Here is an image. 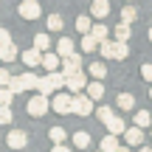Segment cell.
Masks as SVG:
<instances>
[{
    "label": "cell",
    "instance_id": "cell-1",
    "mask_svg": "<svg viewBox=\"0 0 152 152\" xmlns=\"http://www.w3.org/2000/svg\"><path fill=\"white\" fill-rule=\"evenodd\" d=\"M93 110H96V102H93V99L87 96L85 90L73 93V115H79V118H87V115H93Z\"/></svg>",
    "mask_w": 152,
    "mask_h": 152
},
{
    "label": "cell",
    "instance_id": "cell-2",
    "mask_svg": "<svg viewBox=\"0 0 152 152\" xmlns=\"http://www.w3.org/2000/svg\"><path fill=\"white\" fill-rule=\"evenodd\" d=\"M51 110L54 113H59V115H68V113H73V93L71 90H59V93H54V99H51Z\"/></svg>",
    "mask_w": 152,
    "mask_h": 152
},
{
    "label": "cell",
    "instance_id": "cell-3",
    "mask_svg": "<svg viewBox=\"0 0 152 152\" xmlns=\"http://www.w3.org/2000/svg\"><path fill=\"white\" fill-rule=\"evenodd\" d=\"M48 110H51L48 96L37 93V96H31V99H28V115H31V118H42V115L48 113Z\"/></svg>",
    "mask_w": 152,
    "mask_h": 152
},
{
    "label": "cell",
    "instance_id": "cell-4",
    "mask_svg": "<svg viewBox=\"0 0 152 152\" xmlns=\"http://www.w3.org/2000/svg\"><path fill=\"white\" fill-rule=\"evenodd\" d=\"M85 85H87V76H85V71H73V73H68V76H65V87H68L71 93L85 90Z\"/></svg>",
    "mask_w": 152,
    "mask_h": 152
},
{
    "label": "cell",
    "instance_id": "cell-5",
    "mask_svg": "<svg viewBox=\"0 0 152 152\" xmlns=\"http://www.w3.org/2000/svg\"><path fill=\"white\" fill-rule=\"evenodd\" d=\"M6 147L9 149H26L28 147V135L23 130H11L9 135H6Z\"/></svg>",
    "mask_w": 152,
    "mask_h": 152
},
{
    "label": "cell",
    "instance_id": "cell-6",
    "mask_svg": "<svg viewBox=\"0 0 152 152\" xmlns=\"http://www.w3.org/2000/svg\"><path fill=\"white\" fill-rule=\"evenodd\" d=\"M59 65H62V73H73V71H82V54H68V56H62L59 59Z\"/></svg>",
    "mask_w": 152,
    "mask_h": 152
},
{
    "label": "cell",
    "instance_id": "cell-7",
    "mask_svg": "<svg viewBox=\"0 0 152 152\" xmlns=\"http://www.w3.org/2000/svg\"><path fill=\"white\" fill-rule=\"evenodd\" d=\"M121 135H124V141H127V147H141L144 144V130L141 127H124V132H121Z\"/></svg>",
    "mask_w": 152,
    "mask_h": 152
},
{
    "label": "cell",
    "instance_id": "cell-8",
    "mask_svg": "<svg viewBox=\"0 0 152 152\" xmlns=\"http://www.w3.org/2000/svg\"><path fill=\"white\" fill-rule=\"evenodd\" d=\"M39 11H42V9H39L37 0H23V3H20V17H23V20H37Z\"/></svg>",
    "mask_w": 152,
    "mask_h": 152
},
{
    "label": "cell",
    "instance_id": "cell-9",
    "mask_svg": "<svg viewBox=\"0 0 152 152\" xmlns=\"http://www.w3.org/2000/svg\"><path fill=\"white\" fill-rule=\"evenodd\" d=\"M110 14V0H93L90 3V17L93 20H104Z\"/></svg>",
    "mask_w": 152,
    "mask_h": 152
},
{
    "label": "cell",
    "instance_id": "cell-10",
    "mask_svg": "<svg viewBox=\"0 0 152 152\" xmlns=\"http://www.w3.org/2000/svg\"><path fill=\"white\" fill-rule=\"evenodd\" d=\"M85 93L93 99V102H102V99H104V85H102V79H96V82H90V85H85Z\"/></svg>",
    "mask_w": 152,
    "mask_h": 152
},
{
    "label": "cell",
    "instance_id": "cell-11",
    "mask_svg": "<svg viewBox=\"0 0 152 152\" xmlns=\"http://www.w3.org/2000/svg\"><path fill=\"white\" fill-rule=\"evenodd\" d=\"M127 56H130L127 39H113V59H127Z\"/></svg>",
    "mask_w": 152,
    "mask_h": 152
},
{
    "label": "cell",
    "instance_id": "cell-12",
    "mask_svg": "<svg viewBox=\"0 0 152 152\" xmlns=\"http://www.w3.org/2000/svg\"><path fill=\"white\" fill-rule=\"evenodd\" d=\"M39 59H42V51H37V48L23 51V62H26V68H37V65H39Z\"/></svg>",
    "mask_w": 152,
    "mask_h": 152
},
{
    "label": "cell",
    "instance_id": "cell-13",
    "mask_svg": "<svg viewBox=\"0 0 152 152\" xmlns=\"http://www.w3.org/2000/svg\"><path fill=\"white\" fill-rule=\"evenodd\" d=\"M17 56H20V51H17V45H14V42L0 45V62H14Z\"/></svg>",
    "mask_w": 152,
    "mask_h": 152
},
{
    "label": "cell",
    "instance_id": "cell-14",
    "mask_svg": "<svg viewBox=\"0 0 152 152\" xmlns=\"http://www.w3.org/2000/svg\"><path fill=\"white\" fill-rule=\"evenodd\" d=\"M39 65H42L45 71H56V68H59V54H48V51H42Z\"/></svg>",
    "mask_w": 152,
    "mask_h": 152
},
{
    "label": "cell",
    "instance_id": "cell-15",
    "mask_svg": "<svg viewBox=\"0 0 152 152\" xmlns=\"http://www.w3.org/2000/svg\"><path fill=\"white\" fill-rule=\"evenodd\" d=\"M48 82H51V87L54 90H65V73L56 68V71H48Z\"/></svg>",
    "mask_w": 152,
    "mask_h": 152
},
{
    "label": "cell",
    "instance_id": "cell-16",
    "mask_svg": "<svg viewBox=\"0 0 152 152\" xmlns=\"http://www.w3.org/2000/svg\"><path fill=\"white\" fill-rule=\"evenodd\" d=\"M73 51H76V45H73L71 37H62L59 42H56V54H59V59H62V56H68V54H73Z\"/></svg>",
    "mask_w": 152,
    "mask_h": 152
},
{
    "label": "cell",
    "instance_id": "cell-17",
    "mask_svg": "<svg viewBox=\"0 0 152 152\" xmlns=\"http://www.w3.org/2000/svg\"><path fill=\"white\" fill-rule=\"evenodd\" d=\"M132 124H135V127H141V130L152 127V113H147V110H138V113L132 115Z\"/></svg>",
    "mask_w": 152,
    "mask_h": 152
},
{
    "label": "cell",
    "instance_id": "cell-18",
    "mask_svg": "<svg viewBox=\"0 0 152 152\" xmlns=\"http://www.w3.org/2000/svg\"><path fill=\"white\" fill-rule=\"evenodd\" d=\"M104 127H107V132H115V135H121L127 124H124V118H121V115H113V118H110Z\"/></svg>",
    "mask_w": 152,
    "mask_h": 152
},
{
    "label": "cell",
    "instance_id": "cell-19",
    "mask_svg": "<svg viewBox=\"0 0 152 152\" xmlns=\"http://www.w3.org/2000/svg\"><path fill=\"white\" fill-rule=\"evenodd\" d=\"M113 34H115L113 39H130V34H132V23H124V20H121L118 26H115Z\"/></svg>",
    "mask_w": 152,
    "mask_h": 152
},
{
    "label": "cell",
    "instance_id": "cell-20",
    "mask_svg": "<svg viewBox=\"0 0 152 152\" xmlns=\"http://www.w3.org/2000/svg\"><path fill=\"white\" fill-rule=\"evenodd\" d=\"M115 147H118V135H115V132H107V135L102 138V147H99V149H102V152H113Z\"/></svg>",
    "mask_w": 152,
    "mask_h": 152
},
{
    "label": "cell",
    "instance_id": "cell-21",
    "mask_svg": "<svg viewBox=\"0 0 152 152\" xmlns=\"http://www.w3.org/2000/svg\"><path fill=\"white\" fill-rule=\"evenodd\" d=\"M90 26H93V17H87V14H79V17H76V31H79V34H87V31H90Z\"/></svg>",
    "mask_w": 152,
    "mask_h": 152
},
{
    "label": "cell",
    "instance_id": "cell-22",
    "mask_svg": "<svg viewBox=\"0 0 152 152\" xmlns=\"http://www.w3.org/2000/svg\"><path fill=\"white\" fill-rule=\"evenodd\" d=\"M118 107L121 110H132L135 107V93H118Z\"/></svg>",
    "mask_w": 152,
    "mask_h": 152
},
{
    "label": "cell",
    "instance_id": "cell-23",
    "mask_svg": "<svg viewBox=\"0 0 152 152\" xmlns=\"http://www.w3.org/2000/svg\"><path fill=\"white\" fill-rule=\"evenodd\" d=\"M82 51H85V54H93V51L99 48V39L93 37V34H85V39H82V45H79Z\"/></svg>",
    "mask_w": 152,
    "mask_h": 152
},
{
    "label": "cell",
    "instance_id": "cell-24",
    "mask_svg": "<svg viewBox=\"0 0 152 152\" xmlns=\"http://www.w3.org/2000/svg\"><path fill=\"white\" fill-rule=\"evenodd\" d=\"M20 79V85H23V90H34V85H37V76H34L31 71H26L23 76H17Z\"/></svg>",
    "mask_w": 152,
    "mask_h": 152
},
{
    "label": "cell",
    "instance_id": "cell-25",
    "mask_svg": "<svg viewBox=\"0 0 152 152\" xmlns=\"http://www.w3.org/2000/svg\"><path fill=\"white\" fill-rule=\"evenodd\" d=\"M121 20H124V23H135V20H138V9L127 3L124 9H121Z\"/></svg>",
    "mask_w": 152,
    "mask_h": 152
},
{
    "label": "cell",
    "instance_id": "cell-26",
    "mask_svg": "<svg viewBox=\"0 0 152 152\" xmlns=\"http://www.w3.org/2000/svg\"><path fill=\"white\" fill-rule=\"evenodd\" d=\"M73 147H76V149H87V147H90V135H87L85 130L76 132V135H73Z\"/></svg>",
    "mask_w": 152,
    "mask_h": 152
},
{
    "label": "cell",
    "instance_id": "cell-27",
    "mask_svg": "<svg viewBox=\"0 0 152 152\" xmlns=\"http://www.w3.org/2000/svg\"><path fill=\"white\" fill-rule=\"evenodd\" d=\"M87 73H90L93 79H104V76H107V68H104V62H93V65L87 68Z\"/></svg>",
    "mask_w": 152,
    "mask_h": 152
},
{
    "label": "cell",
    "instance_id": "cell-28",
    "mask_svg": "<svg viewBox=\"0 0 152 152\" xmlns=\"http://www.w3.org/2000/svg\"><path fill=\"white\" fill-rule=\"evenodd\" d=\"M48 138H51V141H54V144H65L68 132L62 130V127H51V130H48Z\"/></svg>",
    "mask_w": 152,
    "mask_h": 152
},
{
    "label": "cell",
    "instance_id": "cell-29",
    "mask_svg": "<svg viewBox=\"0 0 152 152\" xmlns=\"http://www.w3.org/2000/svg\"><path fill=\"white\" fill-rule=\"evenodd\" d=\"M62 28H65L62 14H51V17H48V31H62Z\"/></svg>",
    "mask_w": 152,
    "mask_h": 152
},
{
    "label": "cell",
    "instance_id": "cell-30",
    "mask_svg": "<svg viewBox=\"0 0 152 152\" xmlns=\"http://www.w3.org/2000/svg\"><path fill=\"white\" fill-rule=\"evenodd\" d=\"M34 48H37V51H48V48H51L48 34H37V37H34Z\"/></svg>",
    "mask_w": 152,
    "mask_h": 152
},
{
    "label": "cell",
    "instance_id": "cell-31",
    "mask_svg": "<svg viewBox=\"0 0 152 152\" xmlns=\"http://www.w3.org/2000/svg\"><path fill=\"white\" fill-rule=\"evenodd\" d=\"M34 90H39L42 96H51V93H54V87H51L48 76H45V79H37V85H34Z\"/></svg>",
    "mask_w": 152,
    "mask_h": 152
},
{
    "label": "cell",
    "instance_id": "cell-32",
    "mask_svg": "<svg viewBox=\"0 0 152 152\" xmlns=\"http://www.w3.org/2000/svg\"><path fill=\"white\" fill-rule=\"evenodd\" d=\"M99 51H102L104 59H113V39H102L99 42Z\"/></svg>",
    "mask_w": 152,
    "mask_h": 152
},
{
    "label": "cell",
    "instance_id": "cell-33",
    "mask_svg": "<svg viewBox=\"0 0 152 152\" xmlns=\"http://www.w3.org/2000/svg\"><path fill=\"white\" fill-rule=\"evenodd\" d=\"M14 113H11V104H0V124H11Z\"/></svg>",
    "mask_w": 152,
    "mask_h": 152
},
{
    "label": "cell",
    "instance_id": "cell-34",
    "mask_svg": "<svg viewBox=\"0 0 152 152\" xmlns=\"http://www.w3.org/2000/svg\"><path fill=\"white\" fill-rule=\"evenodd\" d=\"M14 102V93H11L9 85H0V104H11Z\"/></svg>",
    "mask_w": 152,
    "mask_h": 152
},
{
    "label": "cell",
    "instance_id": "cell-35",
    "mask_svg": "<svg viewBox=\"0 0 152 152\" xmlns=\"http://www.w3.org/2000/svg\"><path fill=\"white\" fill-rule=\"evenodd\" d=\"M93 113L99 115V121H102V124H107V121L115 115V110H110V107H99V110H93Z\"/></svg>",
    "mask_w": 152,
    "mask_h": 152
},
{
    "label": "cell",
    "instance_id": "cell-36",
    "mask_svg": "<svg viewBox=\"0 0 152 152\" xmlns=\"http://www.w3.org/2000/svg\"><path fill=\"white\" fill-rule=\"evenodd\" d=\"M87 34H93V37H96L99 39V42H102V39H107V26H90V31H87Z\"/></svg>",
    "mask_w": 152,
    "mask_h": 152
},
{
    "label": "cell",
    "instance_id": "cell-37",
    "mask_svg": "<svg viewBox=\"0 0 152 152\" xmlns=\"http://www.w3.org/2000/svg\"><path fill=\"white\" fill-rule=\"evenodd\" d=\"M9 87H11V93H14V96H17V93H26V90H23V85H20V79H17V76H11V79H9Z\"/></svg>",
    "mask_w": 152,
    "mask_h": 152
},
{
    "label": "cell",
    "instance_id": "cell-38",
    "mask_svg": "<svg viewBox=\"0 0 152 152\" xmlns=\"http://www.w3.org/2000/svg\"><path fill=\"white\" fill-rule=\"evenodd\" d=\"M11 42V34H9V28H0V45H9Z\"/></svg>",
    "mask_w": 152,
    "mask_h": 152
},
{
    "label": "cell",
    "instance_id": "cell-39",
    "mask_svg": "<svg viewBox=\"0 0 152 152\" xmlns=\"http://www.w3.org/2000/svg\"><path fill=\"white\" fill-rule=\"evenodd\" d=\"M141 76L147 82H152V65H149V62H147V65H141Z\"/></svg>",
    "mask_w": 152,
    "mask_h": 152
},
{
    "label": "cell",
    "instance_id": "cell-40",
    "mask_svg": "<svg viewBox=\"0 0 152 152\" xmlns=\"http://www.w3.org/2000/svg\"><path fill=\"white\" fill-rule=\"evenodd\" d=\"M9 79H11V73L6 68H0V85H9Z\"/></svg>",
    "mask_w": 152,
    "mask_h": 152
},
{
    "label": "cell",
    "instance_id": "cell-41",
    "mask_svg": "<svg viewBox=\"0 0 152 152\" xmlns=\"http://www.w3.org/2000/svg\"><path fill=\"white\" fill-rule=\"evenodd\" d=\"M51 152H71V149H68L65 144H54V149H51Z\"/></svg>",
    "mask_w": 152,
    "mask_h": 152
},
{
    "label": "cell",
    "instance_id": "cell-42",
    "mask_svg": "<svg viewBox=\"0 0 152 152\" xmlns=\"http://www.w3.org/2000/svg\"><path fill=\"white\" fill-rule=\"evenodd\" d=\"M113 152H130V147H121V144H118V147H115Z\"/></svg>",
    "mask_w": 152,
    "mask_h": 152
},
{
    "label": "cell",
    "instance_id": "cell-43",
    "mask_svg": "<svg viewBox=\"0 0 152 152\" xmlns=\"http://www.w3.org/2000/svg\"><path fill=\"white\" fill-rule=\"evenodd\" d=\"M138 152H152V149H149V147H141V149H138Z\"/></svg>",
    "mask_w": 152,
    "mask_h": 152
},
{
    "label": "cell",
    "instance_id": "cell-44",
    "mask_svg": "<svg viewBox=\"0 0 152 152\" xmlns=\"http://www.w3.org/2000/svg\"><path fill=\"white\" fill-rule=\"evenodd\" d=\"M147 37H149V42H152V28H149V34H147Z\"/></svg>",
    "mask_w": 152,
    "mask_h": 152
},
{
    "label": "cell",
    "instance_id": "cell-45",
    "mask_svg": "<svg viewBox=\"0 0 152 152\" xmlns=\"http://www.w3.org/2000/svg\"><path fill=\"white\" fill-rule=\"evenodd\" d=\"M149 99H152V87H149Z\"/></svg>",
    "mask_w": 152,
    "mask_h": 152
},
{
    "label": "cell",
    "instance_id": "cell-46",
    "mask_svg": "<svg viewBox=\"0 0 152 152\" xmlns=\"http://www.w3.org/2000/svg\"><path fill=\"white\" fill-rule=\"evenodd\" d=\"M127 3H130V0H127Z\"/></svg>",
    "mask_w": 152,
    "mask_h": 152
},
{
    "label": "cell",
    "instance_id": "cell-47",
    "mask_svg": "<svg viewBox=\"0 0 152 152\" xmlns=\"http://www.w3.org/2000/svg\"><path fill=\"white\" fill-rule=\"evenodd\" d=\"M99 152H102V149H99Z\"/></svg>",
    "mask_w": 152,
    "mask_h": 152
}]
</instances>
